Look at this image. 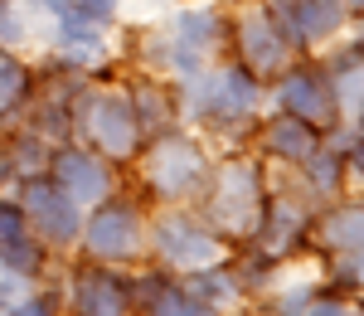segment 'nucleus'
<instances>
[{
    "mask_svg": "<svg viewBox=\"0 0 364 316\" xmlns=\"http://www.w3.org/2000/svg\"><path fill=\"white\" fill-rule=\"evenodd\" d=\"M68 10L83 15V20H92V25H102V20H112L117 0H68Z\"/></svg>",
    "mask_w": 364,
    "mask_h": 316,
    "instance_id": "obj_5",
    "label": "nucleus"
},
{
    "mask_svg": "<svg viewBox=\"0 0 364 316\" xmlns=\"http://www.w3.org/2000/svg\"><path fill=\"white\" fill-rule=\"evenodd\" d=\"M29 5H34V10H49V15H58V20L68 15V0H29Z\"/></svg>",
    "mask_w": 364,
    "mask_h": 316,
    "instance_id": "obj_6",
    "label": "nucleus"
},
{
    "mask_svg": "<svg viewBox=\"0 0 364 316\" xmlns=\"http://www.w3.org/2000/svg\"><path fill=\"white\" fill-rule=\"evenodd\" d=\"M58 180H63L73 195H97V190H102V171H97L87 156H63V161H58Z\"/></svg>",
    "mask_w": 364,
    "mask_h": 316,
    "instance_id": "obj_4",
    "label": "nucleus"
},
{
    "mask_svg": "<svg viewBox=\"0 0 364 316\" xmlns=\"http://www.w3.org/2000/svg\"><path fill=\"white\" fill-rule=\"evenodd\" d=\"M360 54H364V29H360Z\"/></svg>",
    "mask_w": 364,
    "mask_h": 316,
    "instance_id": "obj_7",
    "label": "nucleus"
},
{
    "mask_svg": "<svg viewBox=\"0 0 364 316\" xmlns=\"http://www.w3.org/2000/svg\"><path fill=\"white\" fill-rule=\"evenodd\" d=\"M132 233V214L127 209H107V214H97V224H92V243H97V253H127L136 238H127Z\"/></svg>",
    "mask_w": 364,
    "mask_h": 316,
    "instance_id": "obj_3",
    "label": "nucleus"
},
{
    "mask_svg": "<svg viewBox=\"0 0 364 316\" xmlns=\"http://www.w3.org/2000/svg\"><path fill=\"white\" fill-rule=\"evenodd\" d=\"M243 54L257 73H272L287 58V34L272 25V15H248L243 20Z\"/></svg>",
    "mask_w": 364,
    "mask_h": 316,
    "instance_id": "obj_1",
    "label": "nucleus"
},
{
    "mask_svg": "<svg viewBox=\"0 0 364 316\" xmlns=\"http://www.w3.org/2000/svg\"><path fill=\"white\" fill-rule=\"evenodd\" d=\"M282 102L301 117V122H316V117L331 107V88L321 83L316 73L301 68V73H287V83H282Z\"/></svg>",
    "mask_w": 364,
    "mask_h": 316,
    "instance_id": "obj_2",
    "label": "nucleus"
},
{
    "mask_svg": "<svg viewBox=\"0 0 364 316\" xmlns=\"http://www.w3.org/2000/svg\"><path fill=\"white\" fill-rule=\"evenodd\" d=\"M350 5H364V0H350Z\"/></svg>",
    "mask_w": 364,
    "mask_h": 316,
    "instance_id": "obj_8",
    "label": "nucleus"
}]
</instances>
